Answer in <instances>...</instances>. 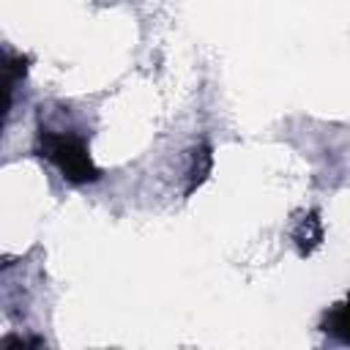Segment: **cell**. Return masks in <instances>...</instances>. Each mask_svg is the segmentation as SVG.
Returning <instances> with one entry per match:
<instances>
[{
    "instance_id": "obj_1",
    "label": "cell",
    "mask_w": 350,
    "mask_h": 350,
    "mask_svg": "<svg viewBox=\"0 0 350 350\" xmlns=\"http://www.w3.org/2000/svg\"><path fill=\"white\" fill-rule=\"evenodd\" d=\"M38 148L41 156H46L68 183H93L98 180V170L90 159V150L85 145L82 137L71 134V131H44L38 137Z\"/></svg>"
},
{
    "instance_id": "obj_2",
    "label": "cell",
    "mask_w": 350,
    "mask_h": 350,
    "mask_svg": "<svg viewBox=\"0 0 350 350\" xmlns=\"http://www.w3.org/2000/svg\"><path fill=\"white\" fill-rule=\"evenodd\" d=\"M323 331L334 336L342 345H350V295L339 301L325 317H323Z\"/></svg>"
},
{
    "instance_id": "obj_3",
    "label": "cell",
    "mask_w": 350,
    "mask_h": 350,
    "mask_svg": "<svg viewBox=\"0 0 350 350\" xmlns=\"http://www.w3.org/2000/svg\"><path fill=\"white\" fill-rule=\"evenodd\" d=\"M320 241H323V224H320L317 213L304 216V219H301V224H298V230H295L298 252H301V254H309Z\"/></svg>"
}]
</instances>
